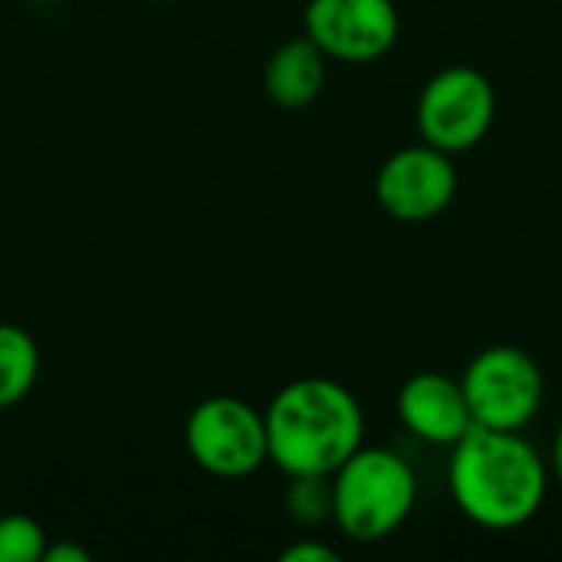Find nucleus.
<instances>
[{
	"instance_id": "nucleus-1",
	"label": "nucleus",
	"mask_w": 562,
	"mask_h": 562,
	"mask_svg": "<svg viewBox=\"0 0 562 562\" xmlns=\"http://www.w3.org/2000/svg\"><path fill=\"white\" fill-rule=\"evenodd\" d=\"M448 491L471 524L504 533L540 514L550 491V471L520 431L474 425L451 445Z\"/></svg>"
},
{
	"instance_id": "nucleus-2",
	"label": "nucleus",
	"mask_w": 562,
	"mask_h": 562,
	"mask_svg": "<svg viewBox=\"0 0 562 562\" xmlns=\"http://www.w3.org/2000/svg\"><path fill=\"white\" fill-rule=\"evenodd\" d=\"M267 451L286 477L336 474L366 441L359 398L336 379L306 375L283 385L267 412Z\"/></svg>"
},
{
	"instance_id": "nucleus-3",
	"label": "nucleus",
	"mask_w": 562,
	"mask_h": 562,
	"mask_svg": "<svg viewBox=\"0 0 562 562\" xmlns=\"http://www.w3.org/2000/svg\"><path fill=\"white\" fill-rule=\"evenodd\" d=\"M415 468L389 448H359L333 474V524L352 543H382L412 517Z\"/></svg>"
},
{
	"instance_id": "nucleus-4",
	"label": "nucleus",
	"mask_w": 562,
	"mask_h": 562,
	"mask_svg": "<svg viewBox=\"0 0 562 562\" xmlns=\"http://www.w3.org/2000/svg\"><path fill=\"white\" fill-rule=\"evenodd\" d=\"M461 389L474 425L497 431H524L543 405V369L520 346L481 349L464 375Z\"/></svg>"
},
{
	"instance_id": "nucleus-5",
	"label": "nucleus",
	"mask_w": 562,
	"mask_h": 562,
	"mask_svg": "<svg viewBox=\"0 0 562 562\" xmlns=\"http://www.w3.org/2000/svg\"><path fill=\"white\" fill-rule=\"evenodd\" d=\"M184 445L201 471L224 481L250 477L270 461L263 412L237 395L198 402L184 425Z\"/></svg>"
},
{
	"instance_id": "nucleus-6",
	"label": "nucleus",
	"mask_w": 562,
	"mask_h": 562,
	"mask_svg": "<svg viewBox=\"0 0 562 562\" xmlns=\"http://www.w3.org/2000/svg\"><path fill=\"white\" fill-rule=\"evenodd\" d=\"M497 115L494 82L474 66L438 69L418 95V135L422 142L461 155L481 145Z\"/></svg>"
},
{
	"instance_id": "nucleus-7",
	"label": "nucleus",
	"mask_w": 562,
	"mask_h": 562,
	"mask_svg": "<svg viewBox=\"0 0 562 562\" xmlns=\"http://www.w3.org/2000/svg\"><path fill=\"white\" fill-rule=\"evenodd\" d=\"M458 194V168L448 151L422 142L389 155L375 175L379 207L402 221L422 224L438 217Z\"/></svg>"
},
{
	"instance_id": "nucleus-8",
	"label": "nucleus",
	"mask_w": 562,
	"mask_h": 562,
	"mask_svg": "<svg viewBox=\"0 0 562 562\" xmlns=\"http://www.w3.org/2000/svg\"><path fill=\"white\" fill-rule=\"evenodd\" d=\"M402 20L392 0H310L303 10V36L326 59L375 63L398 40Z\"/></svg>"
},
{
	"instance_id": "nucleus-9",
	"label": "nucleus",
	"mask_w": 562,
	"mask_h": 562,
	"mask_svg": "<svg viewBox=\"0 0 562 562\" xmlns=\"http://www.w3.org/2000/svg\"><path fill=\"white\" fill-rule=\"evenodd\" d=\"M395 412L408 435L435 448H451L474 428L461 379H451L445 372L412 375L398 389Z\"/></svg>"
},
{
	"instance_id": "nucleus-10",
	"label": "nucleus",
	"mask_w": 562,
	"mask_h": 562,
	"mask_svg": "<svg viewBox=\"0 0 562 562\" xmlns=\"http://www.w3.org/2000/svg\"><path fill=\"white\" fill-rule=\"evenodd\" d=\"M326 86V53L310 40L296 36L273 49L263 66V89L283 109L310 105Z\"/></svg>"
},
{
	"instance_id": "nucleus-11",
	"label": "nucleus",
	"mask_w": 562,
	"mask_h": 562,
	"mask_svg": "<svg viewBox=\"0 0 562 562\" xmlns=\"http://www.w3.org/2000/svg\"><path fill=\"white\" fill-rule=\"evenodd\" d=\"M40 375V349L36 339L13 326L0 323V412L20 405Z\"/></svg>"
},
{
	"instance_id": "nucleus-12",
	"label": "nucleus",
	"mask_w": 562,
	"mask_h": 562,
	"mask_svg": "<svg viewBox=\"0 0 562 562\" xmlns=\"http://www.w3.org/2000/svg\"><path fill=\"white\" fill-rule=\"evenodd\" d=\"M286 514L300 527H319L333 520V474H300L286 487Z\"/></svg>"
},
{
	"instance_id": "nucleus-13",
	"label": "nucleus",
	"mask_w": 562,
	"mask_h": 562,
	"mask_svg": "<svg viewBox=\"0 0 562 562\" xmlns=\"http://www.w3.org/2000/svg\"><path fill=\"white\" fill-rule=\"evenodd\" d=\"M43 527L26 514L0 517V562H43L46 553Z\"/></svg>"
},
{
	"instance_id": "nucleus-14",
	"label": "nucleus",
	"mask_w": 562,
	"mask_h": 562,
	"mask_svg": "<svg viewBox=\"0 0 562 562\" xmlns=\"http://www.w3.org/2000/svg\"><path fill=\"white\" fill-rule=\"evenodd\" d=\"M280 560L283 562H336L339 560V553H336L333 547L319 543V540H300V543L286 547V550L280 553Z\"/></svg>"
},
{
	"instance_id": "nucleus-15",
	"label": "nucleus",
	"mask_w": 562,
	"mask_h": 562,
	"mask_svg": "<svg viewBox=\"0 0 562 562\" xmlns=\"http://www.w3.org/2000/svg\"><path fill=\"white\" fill-rule=\"evenodd\" d=\"M43 562H89V550H82L79 543H69V540H59L53 547H46Z\"/></svg>"
},
{
	"instance_id": "nucleus-16",
	"label": "nucleus",
	"mask_w": 562,
	"mask_h": 562,
	"mask_svg": "<svg viewBox=\"0 0 562 562\" xmlns=\"http://www.w3.org/2000/svg\"><path fill=\"white\" fill-rule=\"evenodd\" d=\"M550 461H553V474H557V481L562 484V425L557 428V438H553V454H550Z\"/></svg>"
}]
</instances>
